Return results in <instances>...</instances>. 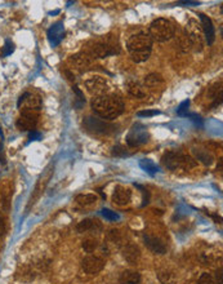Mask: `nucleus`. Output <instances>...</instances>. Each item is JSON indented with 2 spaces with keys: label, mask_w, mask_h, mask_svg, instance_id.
<instances>
[{
  "label": "nucleus",
  "mask_w": 223,
  "mask_h": 284,
  "mask_svg": "<svg viewBox=\"0 0 223 284\" xmlns=\"http://www.w3.org/2000/svg\"><path fill=\"white\" fill-rule=\"evenodd\" d=\"M92 110L95 115L102 117L104 121H112L120 116L124 111V102L116 96H100L94 97L92 101Z\"/></svg>",
  "instance_id": "obj_1"
},
{
  "label": "nucleus",
  "mask_w": 223,
  "mask_h": 284,
  "mask_svg": "<svg viewBox=\"0 0 223 284\" xmlns=\"http://www.w3.org/2000/svg\"><path fill=\"white\" fill-rule=\"evenodd\" d=\"M153 43L150 35L146 33H138L132 35L127 41V48L131 53L132 60L136 63H141L150 58L153 51Z\"/></svg>",
  "instance_id": "obj_2"
},
{
  "label": "nucleus",
  "mask_w": 223,
  "mask_h": 284,
  "mask_svg": "<svg viewBox=\"0 0 223 284\" xmlns=\"http://www.w3.org/2000/svg\"><path fill=\"white\" fill-rule=\"evenodd\" d=\"M164 167L177 172V171H190L196 167V161L187 154H183L177 150L166 151L161 158Z\"/></svg>",
  "instance_id": "obj_3"
},
{
  "label": "nucleus",
  "mask_w": 223,
  "mask_h": 284,
  "mask_svg": "<svg viewBox=\"0 0 223 284\" xmlns=\"http://www.w3.org/2000/svg\"><path fill=\"white\" fill-rule=\"evenodd\" d=\"M176 34V26L170 19L166 18H156L151 22L150 29H148V35L151 40L164 43V41L170 40Z\"/></svg>",
  "instance_id": "obj_4"
},
{
  "label": "nucleus",
  "mask_w": 223,
  "mask_h": 284,
  "mask_svg": "<svg viewBox=\"0 0 223 284\" xmlns=\"http://www.w3.org/2000/svg\"><path fill=\"white\" fill-rule=\"evenodd\" d=\"M186 38H187L188 44L192 46L193 50L200 52L204 48V34H203L202 26L197 23L196 19H190L186 25Z\"/></svg>",
  "instance_id": "obj_5"
},
{
  "label": "nucleus",
  "mask_w": 223,
  "mask_h": 284,
  "mask_svg": "<svg viewBox=\"0 0 223 284\" xmlns=\"http://www.w3.org/2000/svg\"><path fill=\"white\" fill-rule=\"evenodd\" d=\"M83 126L88 132L94 134H112L116 132V126L104 121V119H98V117L88 116L83 122Z\"/></svg>",
  "instance_id": "obj_6"
},
{
  "label": "nucleus",
  "mask_w": 223,
  "mask_h": 284,
  "mask_svg": "<svg viewBox=\"0 0 223 284\" xmlns=\"http://www.w3.org/2000/svg\"><path fill=\"white\" fill-rule=\"evenodd\" d=\"M148 139H150V133H148L146 127L141 123L133 124L132 128L129 129L128 134H127V144L131 148L143 145V144L148 142Z\"/></svg>",
  "instance_id": "obj_7"
},
{
  "label": "nucleus",
  "mask_w": 223,
  "mask_h": 284,
  "mask_svg": "<svg viewBox=\"0 0 223 284\" xmlns=\"http://www.w3.org/2000/svg\"><path fill=\"white\" fill-rule=\"evenodd\" d=\"M85 87H87L88 92L95 97L106 96L110 90V85L107 80L102 77H98V75L85 80Z\"/></svg>",
  "instance_id": "obj_8"
},
{
  "label": "nucleus",
  "mask_w": 223,
  "mask_h": 284,
  "mask_svg": "<svg viewBox=\"0 0 223 284\" xmlns=\"http://www.w3.org/2000/svg\"><path fill=\"white\" fill-rule=\"evenodd\" d=\"M36 123H38V112L29 111V110H22L21 115L17 119V128L19 131H30L33 132L35 129Z\"/></svg>",
  "instance_id": "obj_9"
},
{
  "label": "nucleus",
  "mask_w": 223,
  "mask_h": 284,
  "mask_svg": "<svg viewBox=\"0 0 223 284\" xmlns=\"http://www.w3.org/2000/svg\"><path fill=\"white\" fill-rule=\"evenodd\" d=\"M105 268V261L104 258L98 256H87L82 261V269L89 275H95V274L101 273Z\"/></svg>",
  "instance_id": "obj_10"
},
{
  "label": "nucleus",
  "mask_w": 223,
  "mask_h": 284,
  "mask_svg": "<svg viewBox=\"0 0 223 284\" xmlns=\"http://www.w3.org/2000/svg\"><path fill=\"white\" fill-rule=\"evenodd\" d=\"M17 106L21 110H29V111H38L41 107V100L36 94L30 92L23 93L18 100Z\"/></svg>",
  "instance_id": "obj_11"
},
{
  "label": "nucleus",
  "mask_w": 223,
  "mask_h": 284,
  "mask_svg": "<svg viewBox=\"0 0 223 284\" xmlns=\"http://www.w3.org/2000/svg\"><path fill=\"white\" fill-rule=\"evenodd\" d=\"M116 53H119V48H115L114 44L107 43V41L94 44L90 51V55L94 58H106L109 56L116 55Z\"/></svg>",
  "instance_id": "obj_12"
},
{
  "label": "nucleus",
  "mask_w": 223,
  "mask_h": 284,
  "mask_svg": "<svg viewBox=\"0 0 223 284\" xmlns=\"http://www.w3.org/2000/svg\"><path fill=\"white\" fill-rule=\"evenodd\" d=\"M131 199H132L131 188L121 185L115 186L114 193H112V202H114L115 204L120 205V207H124V205L131 203Z\"/></svg>",
  "instance_id": "obj_13"
},
{
  "label": "nucleus",
  "mask_w": 223,
  "mask_h": 284,
  "mask_svg": "<svg viewBox=\"0 0 223 284\" xmlns=\"http://www.w3.org/2000/svg\"><path fill=\"white\" fill-rule=\"evenodd\" d=\"M46 35H48L49 44L52 46H57L63 40V38H65V26H63V22H56L55 25L51 26Z\"/></svg>",
  "instance_id": "obj_14"
},
{
  "label": "nucleus",
  "mask_w": 223,
  "mask_h": 284,
  "mask_svg": "<svg viewBox=\"0 0 223 284\" xmlns=\"http://www.w3.org/2000/svg\"><path fill=\"white\" fill-rule=\"evenodd\" d=\"M199 17H200V21H202V25L200 26H202L203 34H204L205 43H207L208 45H212L215 40L214 25H213L212 19H210L208 16H205V14L200 13Z\"/></svg>",
  "instance_id": "obj_15"
},
{
  "label": "nucleus",
  "mask_w": 223,
  "mask_h": 284,
  "mask_svg": "<svg viewBox=\"0 0 223 284\" xmlns=\"http://www.w3.org/2000/svg\"><path fill=\"white\" fill-rule=\"evenodd\" d=\"M144 244L151 252L156 254H164L166 252V246L164 244V242L161 241L160 238L155 236V235H150V234H146L144 235Z\"/></svg>",
  "instance_id": "obj_16"
},
{
  "label": "nucleus",
  "mask_w": 223,
  "mask_h": 284,
  "mask_svg": "<svg viewBox=\"0 0 223 284\" xmlns=\"http://www.w3.org/2000/svg\"><path fill=\"white\" fill-rule=\"evenodd\" d=\"M122 257L128 261L129 264L134 265L139 259V256H141V252H139V248L133 243H128L126 246L122 247Z\"/></svg>",
  "instance_id": "obj_17"
},
{
  "label": "nucleus",
  "mask_w": 223,
  "mask_h": 284,
  "mask_svg": "<svg viewBox=\"0 0 223 284\" xmlns=\"http://www.w3.org/2000/svg\"><path fill=\"white\" fill-rule=\"evenodd\" d=\"M78 232H95V231H101L102 225L100 224L98 220L93 219H87L83 220L82 222H79V225L77 226Z\"/></svg>",
  "instance_id": "obj_18"
},
{
  "label": "nucleus",
  "mask_w": 223,
  "mask_h": 284,
  "mask_svg": "<svg viewBox=\"0 0 223 284\" xmlns=\"http://www.w3.org/2000/svg\"><path fill=\"white\" fill-rule=\"evenodd\" d=\"M120 284H141V275L138 271L134 270H126L120 274L119 278Z\"/></svg>",
  "instance_id": "obj_19"
},
{
  "label": "nucleus",
  "mask_w": 223,
  "mask_h": 284,
  "mask_svg": "<svg viewBox=\"0 0 223 284\" xmlns=\"http://www.w3.org/2000/svg\"><path fill=\"white\" fill-rule=\"evenodd\" d=\"M127 90L131 96L136 97V99H144L146 97V89H144L143 85L139 84L138 82H134V80L127 83Z\"/></svg>",
  "instance_id": "obj_20"
},
{
  "label": "nucleus",
  "mask_w": 223,
  "mask_h": 284,
  "mask_svg": "<svg viewBox=\"0 0 223 284\" xmlns=\"http://www.w3.org/2000/svg\"><path fill=\"white\" fill-rule=\"evenodd\" d=\"M77 203L83 208H92L97 204V195L94 194H80L77 197Z\"/></svg>",
  "instance_id": "obj_21"
},
{
  "label": "nucleus",
  "mask_w": 223,
  "mask_h": 284,
  "mask_svg": "<svg viewBox=\"0 0 223 284\" xmlns=\"http://www.w3.org/2000/svg\"><path fill=\"white\" fill-rule=\"evenodd\" d=\"M70 61L73 63V66H75L77 68H84L87 67V66H89L90 62H92L89 56H88L87 53H83V52L71 56Z\"/></svg>",
  "instance_id": "obj_22"
},
{
  "label": "nucleus",
  "mask_w": 223,
  "mask_h": 284,
  "mask_svg": "<svg viewBox=\"0 0 223 284\" xmlns=\"http://www.w3.org/2000/svg\"><path fill=\"white\" fill-rule=\"evenodd\" d=\"M158 278L163 284H176V281H177L176 274L168 270V269H160L158 271Z\"/></svg>",
  "instance_id": "obj_23"
},
{
  "label": "nucleus",
  "mask_w": 223,
  "mask_h": 284,
  "mask_svg": "<svg viewBox=\"0 0 223 284\" xmlns=\"http://www.w3.org/2000/svg\"><path fill=\"white\" fill-rule=\"evenodd\" d=\"M121 243V235H120L119 230H110L107 234V242H106V248L109 247H117Z\"/></svg>",
  "instance_id": "obj_24"
},
{
  "label": "nucleus",
  "mask_w": 223,
  "mask_h": 284,
  "mask_svg": "<svg viewBox=\"0 0 223 284\" xmlns=\"http://www.w3.org/2000/svg\"><path fill=\"white\" fill-rule=\"evenodd\" d=\"M139 167H141L144 172L150 173V175H155L156 172H159V167L151 160V159H142V160H139Z\"/></svg>",
  "instance_id": "obj_25"
},
{
  "label": "nucleus",
  "mask_w": 223,
  "mask_h": 284,
  "mask_svg": "<svg viewBox=\"0 0 223 284\" xmlns=\"http://www.w3.org/2000/svg\"><path fill=\"white\" fill-rule=\"evenodd\" d=\"M193 153L196 154V158L202 160L204 164L210 165L213 163V155L205 149H193Z\"/></svg>",
  "instance_id": "obj_26"
},
{
  "label": "nucleus",
  "mask_w": 223,
  "mask_h": 284,
  "mask_svg": "<svg viewBox=\"0 0 223 284\" xmlns=\"http://www.w3.org/2000/svg\"><path fill=\"white\" fill-rule=\"evenodd\" d=\"M164 79L160 74H156V73H153V74H148L146 78H144V84L147 87H158L159 84H163Z\"/></svg>",
  "instance_id": "obj_27"
},
{
  "label": "nucleus",
  "mask_w": 223,
  "mask_h": 284,
  "mask_svg": "<svg viewBox=\"0 0 223 284\" xmlns=\"http://www.w3.org/2000/svg\"><path fill=\"white\" fill-rule=\"evenodd\" d=\"M97 247H98V242L97 239L94 238H88L83 242V249H84L85 252H88V253L94 252L95 249H97Z\"/></svg>",
  "instance_id": "obj_28"
},
{
  "label": "nucleus",
  "mask_w": 223,
  "mask_h": 284,
  "mask_svg": "<svg viewBox=\"0 0 223 284\" xmlns=\"http://www.w3.org/2000/svg\"><path fill=\"white\" fill-rule=\"evenodd\" d=\"M101 213H102V216H104L107 221H117V220L120 219V216L117 215L116 212L109 209V208H104V209L101 210Z\"/></svg>",
  "instance_id": "obj_29"
},
{
  "label": "nucleus",
  "mask_w": 223,
  "mask_h": 284,
  "mask_svg": "<svg viewBox=\"0 0 223 284\" xmlns=\"http://www.w3.org/2000/svg\"><path fill=\"white\" fill-rule=\"evenodd\" d=\"M197 284H220L219 281L215 279V276H213L212 274L204 273L199 279V283Z\"/></svg>",
  "instance_id": "obj_30"
},
{
  "label": "nucleus",
  "mask_w": 223,
  "mask_h": 284,
  "mask_svg": "<svg viewBox=\"0 0 223 284\" xmlns=\"http://www.w3.org/2000/svg\"><path fill=\"white\" fill-rule=\"evenodd\" d=\"M188 106H190V100H185L183 102H181V105L177 109V115L180 116H186L188 114Z\"/></svg>",
  "instance_id": "obj_31"
},
{
  "label": "nucleus",
  "mask_w": 223,
  "mask_h": 284,
  "mask_svg": "<svg viewBox=\"0 0 223 284\" xmlns=\"http://www.w3.org/2000/svg\"><path fill=\"white\" fill-rule=\"evenodd\" d=\"M13 52H14L13 41L9 40V39H7L6 44H4V46H3V56L4 57H8V56H11Z\"/></svg>",
  "instance_id": "obj_32"
},
{
  "label": "nucleus",
  "mask_w": 223,
  "mask_h": 284,
  "mask_svg": "<svg viewBox=\"0 0 223 284\" xmlns=\"http://www.w3.org/2000/svg\"><path fill=\"white\" fill-rule=\"evenodd\" d=\"M72 90L77 93V102H75V106H77L78 109H80V107H82L83 105H84V102H85L84 96H83L82 90H80L78 87H73Z\"/></svg>",
  "instance_id": "obj_33"
},
{
  "label": "nucleus",
  "mask_w": 223,
  "mask_h": 284,
  "mask_svg": "<svg viewBox=\"0 0 223 284\" xmlns=\"http://www.w3.org/2000/svg\"><path fill=\"white\" fill-rule=\"evenodd\" d=\"M160 114L159 110H143V111H138L137 112V116L139 117H151V116H156V115Z\"/></svg>",
  "instance_id": "obj_34"
},
{
  "label": "nucleus",
  "mask_w": 223,
  "mask_h": 284,
  "mask_svg": "<svg viewBox=\"0 0 223 284\" xmlns=\"http://www.w3.org/2000/svg\"><path fill=\"white\" fill-rule=\"evenodd\" d=\"M177 6L181 7H196V6H200L199 2H190V0H185V2H178Z\"/></svg>",
  "instance_id": "obj_35"
},
{
  "label": "nucleus",
  "mask_w": 223,
  "mask_h": 284,
  "mask_svg": "<svg viewBox=\"0 0 223 284\" xmlns=\"http://www.w3.org/2000/svg\"><path fill=\"white\" fill-rule=\"evenodd\" d=\"M186 116L191 117V121L195 122L196 124H199V126H203V119L200 115H196V114H187Z\"/></svg>",
  "instance_id": "obj_36"
},
{
  "label": "nucleus",
  "mask_w": 223,
  "mask_h": 284,
  "mask_svg": "<svg viewBox=\"0 0 223 284\" xmlns=\"http://www.w3.org/2000/svg\"><path fill=\"white\" fill-rule=\"evenodd\" d=\"M112 154H114V155H116V156L117 155H127L126 150H124V148H121V146H115Z\"/></svg>",
  "instance_id": "obj_37"
},
{
  "label": "nucleus",
  "mask_w": 223,
  "mask_h": 284,
  "mask_svg": "<svg viewBox=\"0 0 223 284\" xmlns=\"http://www.w3.org/2000/svg\"><path fill=\"white\" fill-rule=\"evenodd\" d=\"M29 138H30V141H38V139L41 138V134L39 133V132L33 131V132H30V136H29Z\"/></svg>",
  "instance_id": "obj_38"
},
{
  "label": "nucleus",
  "mask_w": 223,
  "mask_h": 284,
  "mask_svg": "<svg viewBox=\"0 0 223 284\" xmlns=\"http://www.w3.org/2000/svg\"><path fill=\"white\" fill-rule=\"evenodd\" d=\"M0 163L6 164V158H4L3 154V145H2V144H0Z\"/></svg>",
  "instance_id": "obj_39"
},
{
  "label": "nucleus",
  "mask_w": 223,
  "mask_h": 284,
  "mask_svg": "<svg viewBox=\"0 0 223 284\" xmlns=\"http://www.w3.org/2000/svg\"><path fill=\"white\" fill-rule=\"evenodd\" d=\"M0 134H2V137H3V131H2V128H0Z\"/></svg>",
  "instance_id": "obj_40"
}]
</instances>
